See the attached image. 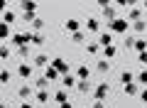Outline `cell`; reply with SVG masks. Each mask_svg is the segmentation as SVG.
Instances as JSON below:
<instances>
[{"label": "cell", "instance_id": "1", "mask_svg": "<svg viewBox=\"0 0 147 108\" xmlns=\"http://www.w3.org/2000/svg\"><path fill=\"white\" fill-rule=\"evenodd\" d=\"M125 27H127L125 22H115V32H123V30H125Z\"/></svg>", "mask_w": 147, "mask_h": 108}]
</instances>
